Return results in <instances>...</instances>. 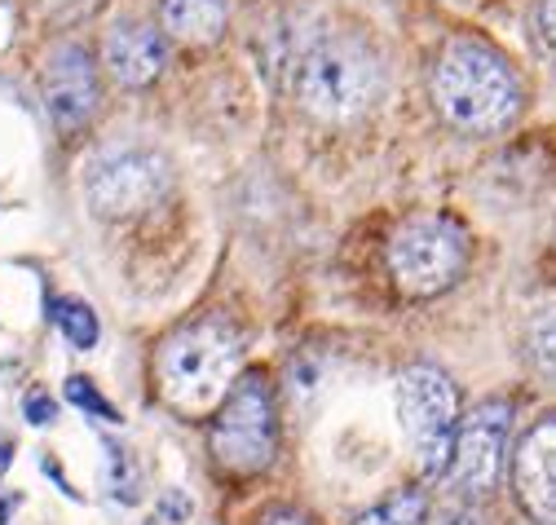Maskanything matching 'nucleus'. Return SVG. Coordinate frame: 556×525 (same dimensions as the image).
Wrapping results in <instances>:
<instances>
[{
    "instance_id": "25",
    "label": "nucleus",
    "mask_w": 556,
    "mask_h": 525,
    "mask_svg": "<svg viewBox=\"0 0 556 525\" xmlns=\"http://www.w3.org/2000/svg\"><path fill=\"white\" fill-rule=\"evenodd\" d=\"M151 525H160V521H151Z\"/></svg>"
},
{
    "instance_id": "23",
    "label": "nucleus",
    "mask_w": 556,
    "mask_h": 525,
    "mask_svg": "<svg viewBox=\"0 0 556 525\" xmlns=\"http://www.w3.org/2000/svg\"><path fill=\"white\" fill-rule=\"evenodd\" d=\"M18 508V495H10V499H0V525H5L10 521V512Z\"/></svg>"
},
{
    "instance_id": "15",
    "label": "nucleus",
    "mask_w": 556,
    "mask_h": 525,
    "mask_svg": "<svg viewBox=\"0 0 556 525\" xmlns=\"http://www.w3.org/2000/svg\"><path fill=\"white\" fill-rule=\"evenodd\" d=\"M106 450V469H111V490L119 503H137L142 499V469H137V454L119 441H102Z\"/></svg>"
},
{
    "instance_id": "12",
    "label": "nucleus",
    "mask_w": 556,
    "mask_h": 525,
    "mask_svg": "<svg viewBox=\"0 0 556 525\" xmlns=\"http://www.w3.org/2000/svg\"><path fill=\"white\" fill-rule=\"evenodd\" d=\"M164 31L186 44H213L226 31V0H164Z\"/></svg>"
},
{
    "instance_id": "5",
    "label": "nucleus",
    "mask_w": 556,
    "mask_h": 525,
    "mask_svg": "<svg viewBox=\"0 0 556 525\" xmlns=\"http://www.w3.org/2000/svg\"><path fill=\"white\" fill-rule=\"evenodd\" d=\"M402 428L415 450V464L425 477H446L455 433H459V393L446 371L438 367H410L397 384Z\"/></svg>"
},
{
    "instance_id": "6",
    "label": "nucleus",
    "mask_w": 556,
    "mask_h": 525,
    "mask_svg": "<svg viewBox=\"0 0 556 525\" xmlns=\"http://www.w3.org/2000/svg\"><path fill=\"white\" fill-rule=\"evenodd\" d=\"M173 185V164L155 146H106L102 155L89 159L85 168V194L98 217H132L147 213L164 190Z\"/></svg>"
},
{
    "instance_id": "11",
    "label": "nucleus",
    "mask_w": 556,
    "mask_h": 525,
    "mask_svg": "<svg viewBox=\"0 0 556 525\" xmlns=\"http://www.w3.org/2000/svg\"><path fill=\"white\" fill-rule=\"evenodd\" d=\"M102 57H106V67L119 85L142 89V85L164 76L168 40H164V31H155L147 23H119V27H111V36L102 44Z\"/></svg>"
},
{
    "instance_id": "3",
    "label": "nucleus",
    "mask_w": 556,
    "mask_h": 525,
    "mask_svg": "<svg viewBox=\"0 0 556 525\" xmlns=\"http://www.w3.org/2000/svg\"><path fill=\"white\" fill-rule=\"evenodd\" d=\"M384 93V67L363 40H323L296 67V98L327 124L363 119Z\"/></svg>"
},
{
    "instance_id": "17",
    "label": "nucleus",
    "mask_w": 556,
    "mask_h": 525,
    "mask_svg": "<svg viewBox=\"0 0 556 525\" xmlns=\"http://www.w3.org/2000/svg\"><path fill=\"white\" fill-rule=\"evenodd\" d=\"M66 402L80 407V411H89V415H98V420H106V424H119V411L102 398V393H98L85 375H72V380H66Z\"/></svg>"
},
{
    "instance_id": "2",
    "label": "nucleus",
    "mask_w": 556,
    "mask_h": 525,
    "mask_svg": "<svg viewBox=\"0 0 556 525\" xmlns=\"http://www.w3.org/2000/svg\"><path fill=\"white\" fill-rule=\"evenodd\" d=\"M164 402L181 415H207L239 380V336L226 322H190L155 354Z\"/></svg>"
},
{
    "instance_id": "24",
    "label": "nucleus",
    "mask_w": 556,
    "mask_h": 525,
    "mask_svg": "<svg viewBox=\"0 0 556 525\" xmlns=\"http://www.w3.org/2000/svg\"><path fill=\"white\" fill-rule=\"evenodd\" d=\"M0 469H10V441H0Z\"/></svg>"
},
{
    "instance_id": "22",
    "label": "nucleus",
    "mask_w": 556,
    "mask_h": 525,
    "mask_svg": "<svg viewBox=\"0 0 556 525\" xmlns=\"http://www.w3.org/2000/svg\"><path fill=\"white\" fill-rule=\"evenodd\" d=\"M543 31H547V40L556 49V0H547V5H543Z\"/></svg>"
},
{
    "instance_id": "9",
    "label": "nucleus",
    "mask_w": 556,
    "mask_h": 525,
    "mask_svg": "<svg viewBox=\"0 0 556 525\" xmlns=\"http://www.w3.org/2000/svg\"><path fill=\"white\" fill-rule=\"evenodd\" d=\"M45 106L62 133L85 128L98 111V67L89 49L80 44H58L45 57Z\"/></svg>"
},
{
    "instance_id": "19",
    "label": "nucleus",
    "mask_w": 556,
    "mask_h": 525,
    "mask_svg": "<svg viewBox=\"0 0 556 525\" xmlns=\"http://www.w3.org/2000/svg\"><path fill=\"white\" fill-rule=\"evenodd\" d=\"M433 525H481V516L468 512V508H459V503H446V508L433 512Z\"/></svg>"
},
{
    "instance_id": "10",
    "label": "nucleus",
    "mask_w": 556,
    "mask_h": 525,
    "mask_svg": "<svg viewBox=\"0 0 556 525\" xmlns=\"http://www.w3.org/2000/svg\"><path fill=\"white\" fill-rule=\"evenodd\" d=\"M513 490L530 521L556 525V415L539 420L513 459Z\"/></svg>"
},
{
    "instance_id": "7",
    "label": "nucleus",
    "mask_w": 556,
    "mask_h": 525,
    "mask_svg": "<svg viewBox=\"0 0 556 525\" xmlns=\"http://www.w3.org/2000/svg\"><path fill=\"white\" fill-rule=\"evenodd\" d=\"M468 266V234L446 217H410L389 239V270L402 292L438 296Z\"/></svg>"
},
{
    "instance_id": "18",
    "label": "nucleus",
    "mask_w": 556,
    "mask_h": 525,
    "mask_svg": "<svg viewBox=\"0 0 556 525\" xmlns=\"http://www.w3.org/2000/svg\"><path fill=\"white\" fill-rule=\"evenodd\" d=\"M23 415H27L31 424H53V420H58V402L49 398V393L31 388L27 398H23Z\"/></svg>"
},
{
    "instance_id": "14",
    "label": "nucleus",
    "mask_w": 556,
    "mask_h": 525,
    "mask_svg": "<svg viewBox=\"0 0 556 525\" xmlns=\"http://www.w3.org/2000/svg\"><path fill=\"white\" fill-rule=\"evenodd\" d=\"M526 354L543 375L556 380V300L534 309V318L526 322Z\"/></svg>"
},
{
    "instance_id": "13",
    "label": "nucleus",
    "mask_w": 556,
    "mask_h": 525,
    "mask_svg": "<svg viewBox=\"0 0 556 525\" xmlns=\"http://www.w3.org/2000/svg\"><path fill=\"white\" fill-rule=\"evenodd\" d=\"M425 516H429L425 490H397L384 503H376L371 512H363L354 525H425Z\"/></svg>"
},
{
    "instance_id": "20",
    "label": "nucleus",
    "mask_w": 556,
    "mask_h": 525,
    "mask_svg": "<svg viewBox=\"0 0 556 525\" xmlns=\"http://www.w3.org/2000/svg\"><path fill=\"white\" fill-rule=\"evenodd\" d=\"M160 512L173 516V521H186V516H190V499H186L181 490H168V495L160 499Z\"/></svg>"
},
{
    "instance_id": "21",
    "label": "nucleus",
    "mask_w": 556,
    "mask_h": 525,
    "mask_svg": "<svg viewBox=\"0 0 556 525\" xmlns=\"http://www.w3.org/2000/svg\"><path fill=\"white\" fill-rule=\"evenodd\" d=\"M256 525H309L301 512H292V508H274V512H265Z\"/></svg>"
},
{
    "instance_id": "1",
    "label": "nucleus",
    "mask_w": 556,
    "mask_h": 525,
    "mask_svg": "<svg viewBox=\"0 0 556 525\" xmlns=\"http://www.w3.org/2000/svg\"><path fill=\"white\" fill-rule=\"evenodd\" d=\"M433 102L464 133H500L521 111V85L500 53L459 40L438 57Z\"/></svg>"
},
{
    "instance_id": "8",
    "label": "nucleus",
    "mask_w": 556,
    "mask_h": 525,
    "mask_svg": "<svg viewBox=\"0 0 556 525\" xmlns=\"http://www.w3.org/2000/svg\"><path fill=\"white\" fill-rule=\"evenodd\" d=\"M508 433H513V407L504 398L481 402L468 411V420H459L455 454L446 469V482L455 495L485 499L495 490V482L504 473V454H508Z\"/></svg>"
},
{
    "instance_id": "16",
    "label": "nucleus",
    "mask_w": 556,
    "mask_h": 525,
    "mask_svg": "<svg viewBox=\"0 0 556 525\" xmlns=\"http://www.w3.org/2000/svg\"><path fill=\"white\" fill-rule=\"evenodd\" d=\"M53 322L76 349H93L98 345V318H93V309L85 300H58L53 305Z\"/></svg>"
},
{
    "instance_id": "4",
    "label": "nucleus",
    "mask_w": 556,
    "mask_h": 525,
    "mask_svg": "<svg viewBox=\"0 0 556 525\" xmlns=\"http://www.w3.org/2000/svg\"><path fill=\"white\" fill-rule=\"evenodd\" d=\"M207 441H213V454L226 473L248 477L269 469V459L278 450V420H274V398L261 371H248L243 380L230 384L213 428H207Z\"/></svg>"
}]
</instances>
